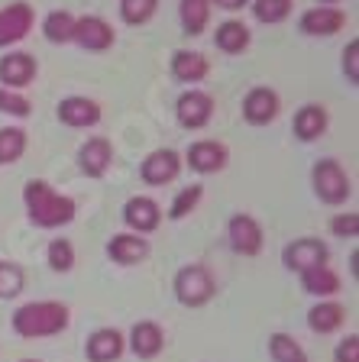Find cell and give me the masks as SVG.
I'll return each instance as SVG.
<instances>
[{
	"instance_id": "cell-9",
	"label": "cell",
	"mask_w": 359,
	"mask_h": 362,
	"mask_svg": "<svg viewBox=\"0 0 359 362\" xmlns=\"http://www.w3.org/2000/svg\"><path fill=\"white\" fill-rule=\"evenodd\" d=\"M181 172V156L175 149H156L149 152V156L142 158V181L146 185H152V188H162V185H169V181H175Z\"/></svg>"
},
{
	"instance_id": "cell-1",
	"label": "cell",
	"mask_w": 359,
	"mask_h": 362,
	"mask_svg": "<svg viewBox=\"0 0 359 362\" xmlns=\"http://www.w3.org/2000/svg\"><path fill=\"white\" fill-rule=\"evenodd\" d=\"M23 201H26V214H30V220L36 226H42V230H55V226L72 223V220H75V211H78L75 197L52 191V185L42 181V178L26 181Z\"/></svg>"
},
{
	"instance_id": "cell-12",
	"label": "cell",
	"mask_w": 359,
	"mask_h": 362,
	"mask_svg": "<svg viewBox=\"0 0 359 362\" xmlns=\"http://www.w3.org/2000/svg\"><path fill=\"white\" fill-rule=\"evenodd\" d=\"M227 158H230V152H227V146L217 143V139H201V143H191V146H188V152H185V162L195 168L198 175L220 172V168L227 165Z\"/></svg>"
},
{
	"instance_id": "cell-6",
	"label": "cell",
	"mask_w": 359,
	"mask_h": 362,
	"mask_svg": "<svg viewBox=\"0 0 359 362\" xmlns=\"http://www.w3.org/2000/svg\"><path fill=\"white\" fill-rule=\"evenodd\" d=\"M227 240H230L233 252H239V256H259L266 236H262V226L256 217L237 214V217H230V223H227Z\"/></svg>"
},
{
	"instance_id": "cell-28",
	"label": "cell",
	"mask_w": 359,
	"mask_h": 362,
	"mask_svg": "<svg viewBox=\"0 0 359 362\" xmlns=\"http://www.w3.org/2000/svg\"><path fill=\"white\" fill-rule=\"evenodd\" d=\"M26 152V129L4 127L0 129V165H13Z\"/></svg>"
},
{
	"instance_id": "cell-25",
	"label": "cell",
	"mask_w": 359,
	"mask_h": 362,
	"mask_svg": "<svg viewBox=\"0 0 359 362\" xmlns=\"http://www.w3.org/2000/svg\"><path fill=\"white\" fill-rule=\"evenodd\" d=\"M214 42H217L220 52L227 55H237L243 52L249 45V26L246 23H239V20H227L217 26V33H214Z\"/></svg>"
},
{
	"instance_id": "cell-30",
	"label": "cell",
	"mask_w": 359,
	"mask_h": 362,
	"mask_svg": "<svg viewBox=\"0 0 359 362\" xmlns=\"http://www.w3.org/2000/svg\"><path fill=\"white\" fill-rule=\"evenodd\" d=\"M159 10V0H120V16L130 26H142L149 23Z\"/></svg>"
},
{
	"instance_id": "cell-10",
	"label": "cell",
	"mask_w": 359,
	"mask_h": 362,
	"mask_svg": "<svg viewBox=\"0 0 359 362\" xmlns=\"http://www.w3.org/2000/svg\"><path fill=\"white\" fill-rule=\"evenodd\" d=\"M33 7L26 0H16L10 7H0V45H13L20 39H26V33L33 30Z\"/></svg>"
},
{
	"instance_id": "cell-40",
	"label": "cell",
	"mask_w": 359,
	"mask_h": 362,
	"mask_svg": "<svg viewBox=\"0 0 359 362\" xmlns=\"http://www.w3.org/2000/svg\"><path fill=\"white\" fill-rule=\"evenodd\" d=\"M327 4H337V0H321V7H327Z\"/></svg>"
},
{
	"instance_id": "cell-15",
	"label": "cell",
	"mask_w": 359,
	"mask_h": 362,
	"mask_svg": "<svg viewBox=\"0 0 359 362\" xmlns=\"http://www.w3.org/2000/svg\"><path fill=\"white\" fill-rule=\"evenodd\" d=\"M298 26L304 36H334L346 26V13L337 7H311L301 13Z\"/></svg>"
},
{
	"instance_id": "cell-37",
	"label": "cell",
	"mask_w": 359,
	"mask_h": 362,
	"mask_svg": "<svg viewBox=\"0 0 359 362\" xmlns=\"http://www.w3.org/2000/svg\"><path fill=\"white\" fill-rule=\"evenodd\" d=\"M330 233L343 236V240H346V236H356L359 233V217L353 211L350 214H337V217L330 220Z\"/></svg>"
},
{
	"instance_id": "cell-26",
	"label": "cell",
	"mask_w": 359,
	"mask_h": 362,
	"mask_svg": "<svg viewBox=\"0 0 359 362\" xmlns=\"http://www.w3.org/2000/svg\"><path fill=\"white\" fill-rule=\"evenodd\" d=\"M178 16H181V30L188 36H201L210 23V0H181Z\"/></svg>"
},
{
	"instance_id": "cell-17",
	"label": "cell",
	"mask_w": 359,
	"mask_h": 362,
	"mask_svg": "<svg viewBox=\"0 0 359 362\" xmlns=\"http://www.w3.org/2000/svg\"><path fill=\"white\" fill-rule=\"evenodd\" d=\"M36 78V59L30 52H10L0 59V81L7 90H20Z\"/></svg>"
},
{
	"instance_id": "cell-16",
	"label": "cell",
	"mask_w": 359,
	"mask_h": 362,
	"mask_svg": "<svg viewBox=\"0 0 359 362\" xmlns=\"http://www.w3.org/2000/svg\"><path fill=\"white\" fill-rule=\"evenodd\" d=\"M110 162H113V146L104 136H91L88 143L78 149V165H81V172L88 178H104Z\"/></svg>"
},
{
	"instance_id": "cell-41",
	"label": "cell",
	"mask_w": 359,
	"mask_h": 362,
	"mask_svg": "<svg viewBox=\"0 0 359 362\" xmlns=\"http://www.w3.org/2000/svg\"><path fill=\"white\" fill-rule=\"evenodd\" d=\"M23 362H39V359H23Z\"/></svg>"
},
{
	"instance_id": "cell-32",
	"label": "cell",
	"mask_w": 359,
	"mask_h": 362,
	"mask_svg": "<svg viewBox=\"0 0 359 362\" xmlns=\"http://www.w3.org/2000/svg\"><path fill=\"white\" fill-rule=\"evenodd\" d=\"M23 285H26V275H23L20 265H16V262H4V259H0V301L16 298V294L23 291Z\"/></svg>"
},
{
	"instance_id": "cell-2",
	"label": "cell",
	"mask_w": 359,
	"mask_h": 362,
	"mask_svg": "<svg viewBox=\"0 0 359 362\" xmlns=\"http://www.w3.org/2000/svg\"><path fill=\"white\" fill-rule=\"evenodd\" d=\"M68 324H72V310L62 301H30L13 314V333L23 339L59 337Z\"/></svg>"
},
{
	"instance_id": "cell-23",
	"label": "cell",
	"mask_w": 359,
	"mask_h": 362,
	"mask_svg": "<svg viewBox=\"0 0 359 362\" xmlns=\"http://www.w3.org/2000/svg\"><path fill=\"white\" fill-rule=\"evenodd\" d=\"M301 288H304L307 294L321 298V301H327V298H334V294L340 291V275L330 269V265H317V269H311V272H301Z\"/></svg>"
},
{
	"instance_id": "cell-3",
	"label": "cell",
	"mask_w": 359,
	"mask_h": 362,
	"mask_svg": "<svg viewBox=\"0 0 359 362\" xmlns=\"http://www.w3.org/2000/svg\"><path fill=\"white\" fill-rule=\"evenodd\" d=\"M175 298L185 308H204V304L217 294V281L204 265H185V269L175 272Z\"/></svg>"
},
{
	"instance_id": "cell-19",
	"label": "cell",
	"mask_w": 359,
	"mask_h": 362,
	"mask_svg": "<svg viewBox=\"0 0 359 362\" xmlns=\"http://www.w3.org/2000/svg\"><path fill=\"white\" fill-rule=\"evenodd\" d=\"M130 349H133V356H139V359H156L165 349L162 327H159L156 320H139V324H133V330H130Z\"/></svg>"
},
{
	"instance_id": "cell-35",
	"label": "cell",
	"mask_w": 359,
	"mask_h": 362,
	"mask_svg": "<svg viewBox=\"0 0 359 362\" xmlns=\"http://www.w3.org/2000/svg\"><path fill=\"white\" fill-rule=\"evenodd\" d=\"M30 100L23 98L20 90H7L0 88V113H10V117H30Z\"/></svg>"
},
{
	"instance_id": "cell-11",
	"label": "cell",
	"mask_w": 359,
	"mask_h": 362,
	"mask_svg": "<svg viewBox=\"0 0 359 362\" xmlns=\"http://www.w3.org/2000/svg\"><path fill=\"white\" fill-rule=\"evenodd\" d=\"M123 220H127V226L133 230L136 236L152 233V230L162 223V207H159L152 197L136 194V197H130V201L123 204Z\"/></svg>"
},
{
	"instance_id": "cell-21",
	"label": "cell",
	"mask_w": 359,
	"mask_h": 362,
	"mask_svg": "<svg viewBox=\"0 0 359 362\" xmlns=\"http://www.w3.org/2000/svg\"><path fill=\"white\" fill-rule=\"evenodd\" d=\"M324 133H327V110L321 104H304L295 113V136L301 143H314Z\"/></svg>"
},
{
	"instance_id": "cell-34",
	"label": "cell",
	"mask_w": 359,
	"mask_h": 362,
	"mask_svg": "<svg viewBox=\"0 0 359 362\" xmlns=\"http://www.w3.org/2000/svg\"><path fill=\"white\" fill-rule=\"evenodd\" d=\"M45 259H49L52 272H72L75 269V246L68 240H52L45 249Z\"/></svg>"
},
{
	"instance_id": "cell-20",
	"label": "cell",
	"mask_w": 359,
	"mask_h": 362,
	"mask_svg": "<svg viewBox=\"0 0 359 362\" xmlns=\"http://www.w3.org/2000/svg\"><path fill=\"white\" fill-rule=\"evenodd\" d=\"M107 256L117 265H136L149 256V243H146V236H136V233H117L107 243Z\"/></svg>"
},
{
	"instance_id": "cell-39",
	"label": "cell",
	"mask_w": 359,
	"mask_h": 362,
	"mask_svg": "<svg viewBox=\"0 0 359 362\" xmlns=\"http://www.w3.org/2000/svg\"><path fill=\"white\" fill-rule=\"evenodd\" d=\"M210 4H217L220 10H230V13H233V10H243V7H246L249 0H210Z\"/></svg>"
},
{
	"instance_id": "cell-24",
	"label": "cell",
	"mask_w": 359,
	"mask_h": 362,
	"mask_svg": "<svg viewBox=\"0 0 359 362\" xmlns=\"http://www.w3.org/2000/svg\"><path fill=\"white\" fill-rule=\"evenodd\" d=\"M346 320V308L337 301H321L307 310V327L314 333H337Z\"/></svg>"
},
{
	"instance_id": "cell-4",
	"label": "cell",
	"mask_w": 359,
	"mask_h": 362,
	"mask_svg": "<svg viewBox=\"0 0 359 362\" xmlns=\"http://www.w3.org/2000/svg\"><path fill=\"white\" fill-rule=\"evenodd\" d=\"M311 181H314V194L321 197L324 204H343L346 197L353 194V185H350V175L343 172L337 158H321L314 168H311Z\"/></svg>"
},
{
	"instance_id": "cell-18",
	"label": "cell",
	"mask_w": 359,
	"mask_h": 362,
	"mask_svg": "<svg viewBox=\"0 0 359 362\" xmlns=\"http://www.w3.org/2000/svg\"><path fill=\"white\" fill-rule=\"evenodd\" d=\"M59 120L65 123V127H75V129L94 127V123L101 120V107H98V100L72 94V98L59 100Z\"/></svg>"
},
{
	"instance_id": "cell-38",
	"label": "cell",
	"mask_w": 359,
	"mask_h": 362,
	"mask_svg": "<svg viewBox=\"0 0 359 362\" xmlns=\"http://www.w3.org/2000/svg\"><path fill=\"white\" fill-rule=\"evenodd\" d=\"M334 362H359V337L350 333L346 339H340L334 349Z\"/></svg>"
},
{
	"instance_id": "cell-7",
	"label": "cell",
	"mask_w": 359,
	"mask_h": 362,
	"mask_svg": "<svg viewBox=\"0 0 359 362\" xmlns=\"http://www.w3.org/2000/svg\"><path fill=\"white\" fill-rule=\"evenodd\" d=\"M175 117L185 129H204L214 117V98H210L207 90H185L175 104Z\"/></svg>"
},
{
	"instance_id": "cell-36",
	"label": "cell",
	"mask_w": 359,
	"mask_h": 362,
	"mask_svg": "<svg viewBox=\"0 0 359 362\" xmlns=\"http://www.w3.org/2000/svg\"><path fill=\"white\" fill-rule=\"evenodd\" d=\"M343 71H346V81L359 84V39H350L343 49Z\"/></svg>"
},
{
	"instance_id": "cell-14",
	"label": "cell",
	"mask_w": 359,
	"mask_h": 362,
	"mask_svg": "<svg viewBox=\"0 0 359 362\" xmlns=\"http://www.w3.org/2000/svg\"><path fill=\"white\" fill-rule=\"evenodd\" d=\"M278 94L272 88H253L243 98V117H246V123H253V127H266V123H272L278 117Z\"/></svg>"
},
{
	"instance_id": "cell-5",
	"label": "cell",
	"mask_w": 359,
	"mask_h": 362,
	"mask_svg": "<svg viewBox=\"0 0 359 362\" xmlns=\"http://www.w3.org/2000/svg\"><path fill=\"white\" fill-rule=\"evenodd\" d=\"M327 259H330L327 243L314 240V236H304V240L288 243V246H285V252H282L285 269L298 272V275H301V272L317 269V265H327Z\"/></svg>"
},
{
	"instance_id": "cell-13",
	"label": "cell",
	"mask_w": 359,
	"mask_h": 362,
	"mask_svg": "<svg viewBox=\"0 0 359 362\" xmlns=\"http://www.w3.org/2000/svg\"><path fill=\"white\" fill-rule=\"evenodd\" d=\"M123 349H127V339H123L120 330H113V327H101V330H94L88 337V343H84V356H88V362H117L120 356H123Z\"/></svg>"
},
{
	"instance_id": "cell-31",
	"label": "cell",
	"mask_w": 359,
	"mask_h": 362,
	"mask_svg": "<svg viewBox=\"0 0 359 362\" xmlns=\"http://www.w3.org/2000/svg\"><path fill=\"white\" fill-rule=\"evenodd\" d=\"M249 7L259 23H282L292 13V0H249Z\"/></svg>"
},
{
	"instance_id": "cell-22",
	"label": "cell",
	"mask_w": 359,
	"mask_h": 362,
	"mask_svg": "<svg viewBox=\"0 0 359 362\" xmlns=\"http://www.w3.org/2000/svg\"><path fill=\"white\" fill-rule=\"evenodd\" d=\"M210 71L207 59L201 52H188V49H178L172 55V75L175 81H185V84H195V81H204Z\"/></svg>"
},
{
	"instance_id": "cell-29",
	"label": "cell",
	"mask_w": 359,
	"mask_h": 362,
	"mask_svg": "<svg viewBox=\"0 0 359 362\" xmlns=\"http://www.w3.org/2000/svg\"><path fill=\"white\" fill-rule=\"evenodd\" d=\"M269 356L275 362H307V353L295 337L288 333H272L269 337Z\"/></svg>"
},
{
	"instance_id": "cell-8",
	"label": "cell",
	"mask_w": 359,
	"mask_h": 362,
	"mask_svg": "<svg viewBox=\"0 0 359 362\" xmlns=\"http://www.w3.org/2000/svg\"><path fill=\"white\" fill-rule=\"evenodd\" d=\"M113 39H117V33H113V26L104 16H75V36H72V42H78L81 49L104 52V49L113 45Z\"/></svg>"
},
{
	"instance_id": "cell-33",
	"label": "cell",
	"mask_w": 359,
	"mask_h": 362,
	"mask_svg": "<svg viewBox=\"0 0 359 362\" xmlns=\"http://www.w3.org/2000/svg\"><path fill=\"white\" fill-rule=\"evenodd\" d=\"M201 197H204L201 185H188V188H181L178 194H175L172 207H169V217H172V220H185L188 214H191L198 204H201Z\"/></svg>"
},
{
	"instance_id": "cell-27",
	"label": "cell",
	"mask_w": 359,
	"mask_h": 362,
	"mask_svg": "<svg viewBox=\"0 0 359 362\" xmlns=\"http://www.w3.org/2000/svg\"><path fill=\"white\" fill-rule=\"evenodd\" d=\"M42 36L55 45L72 42V36H75V16L68 13V10H52L42 20Z\"/></svg>"
}]
</instances>
